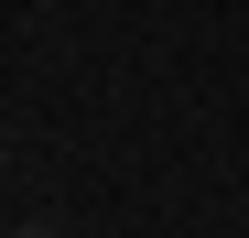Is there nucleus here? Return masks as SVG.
<instances>
[{
    "instance_id": "f257e3e1",
    "label": "nucleus",
    "mask_w": 249,
    "mask_h": 238,
    "mask_svg": "<svg viewBox=\"0 0 249 238\" xmlns=\"http://www.w3.org/2000/svg\"><path fill=\"white\" fill-rule=\"evenodd\" d=\"M33 238H44V227H33Z\"/></svg>"
}]
</instances>
